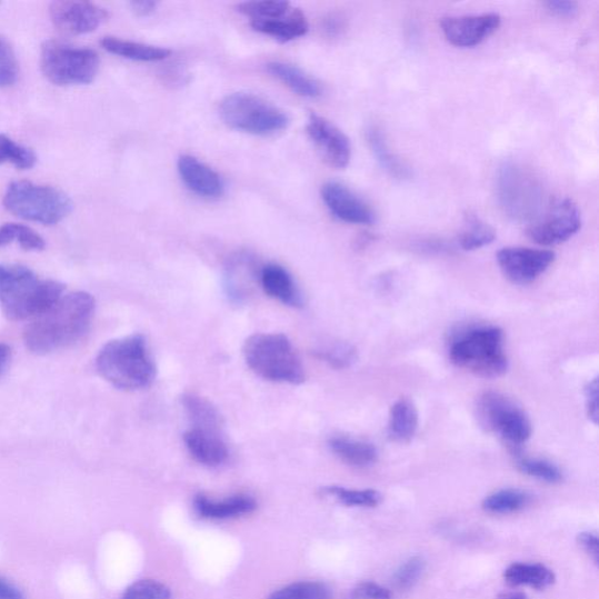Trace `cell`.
I'll use <instances>...</instances> for the list:
<instances>
[{
    "mask_svg": "<svg viewBox=\"0 0 599 599\" xmlns=\"http://www.w3.org/2000/svg\"><path fill=\"white\" fill-rule=\"evenodd\" d=\"M94 313L96 300L90 293L76 292L64 296L27 327L26 346L36 355H48L69 348L90 330Z\"/></svg>",
    "mask_w": 599,
    "mask_h": 599,
    "instance_id": "obj_1",
    "label": "cell"
},
{
    "mask_svg": "<svg viewBox=\"0 0 599 599\" xmlns=\"http://www.w3.org/2000/svg\"><path fill=\"white\" fill-rule=\"evenodd\" d=\"M64 292V286L39 278L21 264L0 263V309L10 321L36 319L48 312Z\"/></svg>",
    "mask_w": 599,
    "mask_h": 599,
    "instance_id": "obj_2",
    "label": "cell"
},
{
    "mask_svg": "<svg viewBox=\"0 0 599 599\" xmlns=\"http://www.w3.org/2000/svg\"><path fill=\"white\" fill-rule=\"evenodd\" d=\"M96 366L102 379L120 390L148 388L157 377V366L140 335L109 341L99 351Z\"/></svg>",
    "mask_w": 599,
    "mask_h": 599,
    "instance_id": "obj_3",
    "label": "cell"
},
{
    "mask_svg": "<svg viewBox=\"0 0 599 599\" xmlns=\"http://www.w3.org/2000/svg\"><path fill=\"white\" fill-rule=\"evenodd\" d=\"M243 359L261 379L298 386L306 381L305 367L290 339L259 332L242 347Z\"/></svg>",
    "mask_w": 599,
    "mask_h": 599,
    "instance_id": "obj_4",
    "label": "cell"
},
{
    "mask_svg": "<svg viewBox=\"0 0 599 599\" xmlns=\"http://www.w3.org/2000/svg\"><path fill=\"white\" fill-rule=\"evenodd\" d=\"M452 362L483 379H498L508 369L503 332L498 327H479L465 331L450 349Z\"/></svg>",
    "mask_w": 599,
    "mask_h": 599,
    "instance_id": "obj_5",
    "label": "cell"
},
{
    "mask_svg": "<svg viewBox=\"0 0 599 599\" xmlns=\"http://www.w3.org/2000/svg\"><path fill=\"white\" fill-rule=\"evenodd\" d=\"M3 204L10 213L43 226H56L73 211V202L64 192L28 181L12 182Z\"/></svg>",
    "mask_w": 599,
    "mask_h": 599,
    "instance_id": "obj_6",
    "label": "cell"
},
{
    "mask_svg": "<svg viewBox=\"0 0 599 599\" xmlns=\"http://www.w3.org/2000/svg\"><path fill=\"white\" fill-rule=\"evenodd\" d=\"M219 113L230 128L256 137L274 136L290 126L282 109L252 93L228 96L220 102Z\"/></svg>",
    "mask_w": 599,
    "mask_h": 599,
    "instance_id": "obj_7",
    "label": "cell"
},
{
    "mask_svg": "<svg viewBox=\"0 0 599 599\" xmlns=\"http://www.w3.org/2000/svg\"><path fill=\"white\" fill-rule=\"evenodd\" d=\"M40 68L43 76L54 84H90L99 73L100 58L91 49L48 40L41 47Z\"/></svg>",
    "mask_w": 599,
    "mask_h": 599,
    "instance_id": "obj_8",
    "label": "cell"
},
{
    "mask_svg": "<svg viewBox=\"0 0 599 599\" xmlns=\"http://www.w3.org/2000/svg\"><path fill=\"white\" fill-rule=\"evenodd\" d=\"M505 211L517 219H535L542 210V190L536 177L516 164H505L498 181Z\"/></svg>",
    "mask_w": 599,
    "mask_h": 599,
    "instance_id": "obj_9",
    "label": "cell"
},
{
    "mask_svg": "<svg viewBox=\"0 0 599 599\" xmlns=\"http://www.w3.org/2000/svg\"><path fill=\"white\" fill-rule=\"evenodd\" d=\"M582 227L579 207L570 198H558L543 207L531 220L528 237L540 246H558L569 240Z\"/></svg>",
    "mask_w": 599,
    "mask_h": 599,
    "instance_id": "obj_10",
    "label": "cell"
},
{
    "mask_svg": "<svg viewBox=\"0 0 599 599\" xmlns=\"http://www.w3.org/2000/svg\"><path fill=\"white\" fill-rule=\"evenodd\" d=\"M483 425L513 447H520L531 436V423L526 412L498 392H487L479 403Z\"/></svg>",
    "mask_w": 599,
    "mask_h": 599,
    "instance_id": "obj_11",
    "label": "cell"
},
{
    "mask_svg": "<svg viewBox=\"0 0 599 599\" xmlns=\"http://www.w3.org/2000/svg\"><path fill=\"white\" fill-rule=\"evenodd\" d=\"M503 276L517 284H528L542 276L555 260L548 250L505 248L497 254Z\"/></svg>",
    "mask_w": 599,
    "mask_h": 599,
    "instance_id": "obj_12",
    "label": "cell"
},
{
    "mask_svg": "<svg viewBox=\"0 0 599 599\" xmlns=\"http://www.w3.org/2000/svg\"><path fill=\"white\" fill-rule=\"evenodd\" d=\"M307 134L322 159L332 168L345 169L351 159V144L345 132L326 118L312 113L308 118Z\"/></svg>",
    "mask_w": 599,
    "mask_h": 599,
    "instance_id": "obj_13",
    "label": "cell"
},
{
    "mask_svg": "<svg viewBox=\"0 0 599 599\" xmlns=\"http://www.w3.org/2000/svg\"><path fill=\"white\" fill-rule=\"evenodd\" d=\"M501 24L498 13L451 16L442 18L441 31L457 48H473L493 34Z\"/></svg>",
    "mask_w": 599,
    "mask_h": 599,
    "instance_id": "obj_14",
    "label": "cell"
},
{
    "mask_svg": "<svg viewBox=\"0 0 599 599\" xmlns=\"http://www.w3.org/2000/svg\"><path fill=\"white\" fill-rule=\"evenodd\" d=\"M50 16L60 31L76 36L94 32L108 18L104 9L88 2H54Z\"/></svg>",
    "mask_w": 599,
    "mask_h": 599,
    "instance_id": "obj_15",
    "label": "cell"
},
{
    "mask_svg": "<svg viewBox=\"0 0 599 599\" xmlns=\"http://www.w3.org/2000/svg\"><path fill=\"white\" fill-rule=\"evenodd\" d=\"M322 199L338 219L349 224L371 226L376 214L361 197L339 182H328L321 190Z\"/></svg>",
    "mask_w": 599,
    "mask_h": 599,
    "instance_id": "obj_16",
    "label": "cell"
},
{
    "mask_svg": "<svg viewBox=\"0 0 599 599\" xmlns=\"http://www.w3.org/2000/svg\"><path fill=\"white\" fill-rule=\"evenodd\" d=\"M181 179L190 191L199 197L217 199L223 197L226 184L213 169L198 159L184 154L177 163Z\"/></svg>",
    "mask_w": 599,
    "mask_h": 599,
    "instance_id": "obj_17",
    "label": "cell"
},
{
    "mask_svg": "<svg viewBox=\"0 0 599 599\" xmlns=\"http://www.w3.org/2000/svg\"><path fill=\"white\" fill-rule=\"evenodd\" d=\"M184 442L191 457L208 468H218L229 459V448L221 431L191 427L184 433Z\"/></svg>",
    "mask_w": 599,
    "mask_h": 599,
    "instance_id": "obj_18",
    "label": "cell"
},
{
    "mask_svg": "<svg viewBox=\"0 0 599 599\" xmlns=\"http://www.w3.org/2000/svg\"><path fill=\"white\" fill-rule=\"evenodd\" d=\"M193 507L199 517L227 520L254 512L257 502L247 495H237L223 500H212L203 495H198L193 499Z\"/></svg>",
    "mask_w": 599,
    "mask_h": 599,
    "instance_id": "obj_19",
    "label": "cell"
},
{
    "mask_svg": "<svg viewBox=\"0 0 599 599\" xmlns=\"http://www.w3.org/2000/svg\"><path fill=\"white\" fill-rule=\"evenodd\" d=\"M259 278L262 290L269 297L293 308L303 306L298 286L292 276L281 268V266L276 263L263 266Z\"/></svg>",
    "mask_w": 599,
    "mask_h": 599,
    "instance_id": "obj_20",
    "label": "cell"
},
{
    "mask_svg": "<svg viewBox=\"0 0 599 599\" xmlns=\"http://www.w3.org/2000/svg\"><path fill=\"white\" fill-rule=\"evenodd\" d=\"M254 31L269 36L280 42H288L305 37L309 31V23L305 13L292 8L290 12L271 19L251 20Z\"/></svg>",
    "mask_w": 599,
    "mask_h": 599,
    "instance_id": "obj_21",
    "label": "cell"
},
{
    "mask_svg": "<svg viewBox=\"0 0 599 599\" xmlns=\"http://www.w3.org/2000/svg\"><path fill=\"white\" fill-rule=\"evenodd\" d=\"M266 70L300 97L315 99L322 94L321 83L294 64L273 61L266 64Z\"/></svg>",
    "mask_w": 599,
    "mask_h": 599,
    "instance_id": "obj_22",
    "label": "cell"
},
{
    "mask_svg": "<svg viewBox=\"0 0 599 599\" xmlns=\"http://www.w3.org/2000/svg\"><path fill=\"white\" fill-rule=\"evenodd\" d=\"M328 447L343 462L355 468H366L379 457L371 442L347 436L331 437Z\"/></svg>",
    "mask_w": 599,
    "mask_h": 599,
    "instance_id": "obj_23",
    "label": "cell"
},
{
    "mask_svg": "<svg viewBox=\"0 0 599 599\" xmlns=\"http://www.w3.org/2000/svg\"><path fill=\"white\" fill-rule=\"evenodd\" d=\"M100 43L107 52L132 61L154 62L162 61L171 56V51L168 49L117 37H106Z\"/></svg>",
    "mask_w": 599,
    "mask_h": 599,
    "instance_id": "obj_24",
    "label": "cell"
},
{
    "mask_svg": "<svg viewBox=\"0 0 599 599\" xmlns=\"http://www.w3.org/2000/svg\"><path fill=\"white\" fill-rule=\"evenodd\" d=\"M419 426L418 410L408 398L398 399L389 413L388 433L397 442L410 441Z\"/></svg>",
    "mask_w": 599,
    "mask_h": 599,
    "instance_id": "obj_25",
    "label": "cell"
},
{
    "mask_svg": "<svg viewBox=\"0 0 599 599\" xmlns=\"http://www.w3.org/2000/svg\"><path fill=\"white\" fill-rule=\"evenodd\" d=\"M505 581L513 587L546 589L553 585V572L542 565L515 563L505 570Z\"/></svg>",
    "mask_w": 599,
    "mask_h": 599,
    "instance_id": "obj_26",
    "label": "cell"
},
{
    "mask_svg": "<svg viewBox=\"0 0 599 599\" xmlns=\"http://www.w3.org/2000/svg\"><path fill=\"white\" fill-rule=\"evenodd\" d=\"M367 140L375 158L386 171L399 180H405L410 176L409 168L389 149L383 132L379 127L371 126L368 128Z\"/></svg>",
    "mask_w": 599,
    "mask_h": 599,
    "instance_id": "obj_27",
    "label": "cell"
},
{
    "mask_svg": "<svg viewBox=\"0 0 599 599\" xmlns=\"http://www.w3.org/2000/svg\"><path fill=\"white\" fill-rule=\"evenodd\" d=\"M182 405L191 421L192 428L221 431V416L208 399L187 393L182 397Z\"/></svg>",
    "mask_w": 599,
    "mask_h": 599,
    "instance_id": "obj_28",
    "label": "cell"
},
{
    "mask_svg": "<svg viewBox=\"0 0 599 599\" xmlns=\"http://www.w3.org/2000/svg\"><path fill=\"white\" fill-rule=\"evenodd\" d=\"M497 238L496 230L485 223L475 213H469L465 217V228L459 234V246L465 251H475L487 246H490Z\"/></svg>",
    "mask_w": 599,
    "mask_h": 599,
    "instance_id": "obj_29",
    "label": "cell"
},
{
    "mask_svg": "<svg viewBox=\"0 0 599 599\" xmlns=\"http://www.w3.org/2000/svg\"><path fill=\"white\" fill-rule=\"evenodd\" d=\"M17 242L26 251H43L47 242L43 238L27 226L7 223L0 227V249Z\"/></svg>",
    "mask_w": 599,
    "mask_h": 599,
    "instance_id": "obj_30",
    "label": "cell"
},
{
    "mask_svg": "<svg viewBox=\"0 0 599 599\" xmlns=\"http://www.w3.org/2000/svg\"><path fill=\"white\" fill-rule=\"evenodd\" d=\"M529 502V496L520 490L498 491L487 497L482 502V508L491 515H510L519 512Z\"/></svg>",
    "mask_w": 599,
    "mask_h": 599,
    "instance_id": "obj_31",
    "label": "cell"
},
{
    "mask_svg": "<svg viewBox=\"0 0 599 599\" xmlns=\"http://www.w3.org/2000/svg\"><path fill=\"white\" fill-rule=\"evenodd\" d=\"M36 152L26 146L14 142L11 138L0 134V166L11 163L17 169L30 170L37 164Z\"/></svg>",
    "mask_w": 599,
    "mask_h": 599,
    "instance_id": "obj_32",
    "label": "cell"
},
{
    "mask_svg": "<svg viewBox=\"0 0 599 599\" xmlns=\"http://www.w3.org/2000/svg\"><path fill=\"white\" fill-rule=\"evenodd\" d=\"M268 599H332V595L326 585L307 581L283 587Z\"/></svg>",
    "mask_w": 599,
    "mask_h": 599,
    "instance_id": "obj_33",
    "label": "cell"
},
{
    "mask_svg": "<svg viewBox=\"0 0 599 599\" xmlns=\"http://www.w3.org/2000/svg\"><path fill=\"white\" fill-rule=\"evenodd\" d=\"M315 353L318 359L336 369L349 368L358 360L357 349L346 342L321 347Z\"/></svg>",
    "mask_w": 599,
    "mask_h": 599,
    "instance_id": "obj_34",
    "label": "cell"
},
{
    "mask_svg": "<svg viewBox=\"0 0 599 599\" xmlns=\"http://www.w3.org/2000/svg\"><path fill=\"white\" fill-rule=\"evenodd\" d=\"M325 492L337 498L341 503L348 507H376L382 501L381 493L375 490H348L341 486H329Z\"/></svg>",
    "mask_w": 599,
    "mask_h": 599,
    "instance_id": "obj_35",
    "label": "cell"
},
{
    "mask_svg": "<svg viewBox=\"0 0 599 599\" xmlns=\"http://www.w3.org/2000/svg\"><path fill=\"white\" fill-rule=\"evenodd\" d=\"M517 466L522 473L541 481L557 483L563 479L558 466L545 459L518 457Z\"/></svg>",
    "mask_w": 599,
    "mask_h": 599,
    "instance_id": "obj_36",
    "label": "cell"
},
{
    "mask_svg": "<svg viewBox=\"0 0 599 599\" xmlns=\"http://www.w3.org/2000/svg\"><path fill=\"white\" fill-rule=\"evenodd\" d=\"M291 3L279 0H263V2H247L237 7L238 11L251 20L278 18L292 10Z\"/></svg>",
    "mask_w": 599,
    "mask_h": 599,
    "instance_id": "obj_37",
    "label": "cell"
},
{
    "mask_svg": "<svg viewBox=\"0 0 599 599\" xmlns=\"http://www.w3.org/2000/svg\"><path fill=\"white\" fill-rule=\"evenodd\" d=\"M19 74V66L11 43L0 37V88L16 83Z\"/></svg>",
    "mask_w": 599,
    "mask_h": 599,
    "instance_id": "obj_38",
    "label": "cell"
},
{
    "mask_svg": "<svg viewBox=\"0 0 599 599\" xmlns=\"http://www.w3.org/2000/svg\"><path fill=\"white\" fill-rule=\"evenodd\" d=\"M170 589L153 580H141L132 583L123 593L121 599H170Z\"/></svg>",
    "mask_w": 599,
    "mask_h": 599,
    "instance_id": "obj_39",
    "label": "cell"
},
{
    "mask_svg": "<svg viewBox=\"0 0 599 599\" xmlns=\"http://www.w3.org/2000/svg\"><path fill=\"white\" fill-rule=\"evenodd\" d=\"M426 570V562L419 557L411 558L395 573V583L399 589L413 588Z\"/></svg>",
    "mask_w": 599,
    "mask_h": 599,
    "instance_id": "obj_40",
    "label": "cell"
},
{
    "mask_svg": "<svg viewBox=\"0 0 599 599\" xmlns=\"http://www.w3.org/2000/svg\"><path fill=\"white\" fill-rule=\"evenodd\" d=\"M351 599H391V593L388 589L373 582H363L352 589Z\"/></svg>",
    "mask_w": 599,
    "mask_h": 599,
    "instance_id": "obj_41",
    "label": "cell"
},
{
    "mask_svg": "<svg viewBox=\"0 0 599 599\" xmlns=\"http://www.w3.org/2000/svg\"><path fill=\"white\" fill-rule=\"evenodd\" d=\"M588 416L593 425H598V379L592 380L586 388Z\"/></svg>",
    "mask_w": 599,
    "mask_h": 599,
    "instance_id": "obj_42",
    "label": "cell"
},
{
    "mask_svg": "<svg viewBox=\"0 0 599 599\" xmlns=\"http://www.w3.org/2000/svg\"><path fill=\"white\" fill-rule=\"evenodd\" d=\"M579 545L589 555L590 559L598 565L599 562V540L592 532L585 531L579 536Z\"/></svg>",
    "mask_w": 599,
    "mask_h": 599,
    "instance_id": "obj_43",
    "label": "cell"
},
{
    "mask_svg": "<svg viewBox=\"0 0 599 599\" xmlns=\"http://www.w3.org/2000/svg\"><path fill=\"white\" fill-rule=\"evenodd\" d=\"M546 6L552 13L563 17L573 16L579 11V6L575 2H569V0H550Z\"/></svg>",
    "mask_w": 599,
    "mask_h": 599,
    "instance_id": "obj_44",
    "label": "cell"
},
{
    "mask_svg": "<svg viewBox=\"0 0 599 599\" xmlns=\"http://www.w3.org/2000/svg\"><path fill=\"white\" fill-rule=\"evenodd\" d=\"M0 599H26L24 593L0 577Z\"/></svg>",
    "mask_w": 599,
    "mask_h": 599,
    "instance_id": "obj_45",
    "label": "cell"
},
{
    "mask_svg": "<svg viewBox=\"0 0 599 599\" xmlns=\"http://www.w3.org/2000/svg\"><path fill=\"white\" fill-rule=\"evenodd\" d=\"M159 7L158 2H151V0H142V2H132L130 8L139 17H148L157 11Z\"/></svg>",
    "mask_w": 599,
    "mask_h": 599,
    "instance_id": "obj_46",
    "label": "cell"
},
{
    "mask_svg": "<svg viewBox=\"0 0 599 599\" xmlns=\"http://www.w3.org/2000/svg\"><path fill=\"white\" fill-rule=\"evenodd\" d=\"M11 348L6 343H0V377H2L11 362Z\"/></svg>",
    "mask_w": 599,
    "mask_h": 599,
    "instance_id": "obj_47",
    "label": "cell"
},
{
    "mask_svg": "<svg viewBox=\"0 0 599 599\" xmlns=\"http://www.w3.org/2000/svg\"><path fill=\"white\" fill-rule=\"evenodd\" d=\"M500 599H527V597L521 592H509L502 595Z\"/></svg>",
    "mask_w": 599,
    "mask_h": 599,
    "instance_id": "obj_48",
    "label": "cell"
}]
</instances>
